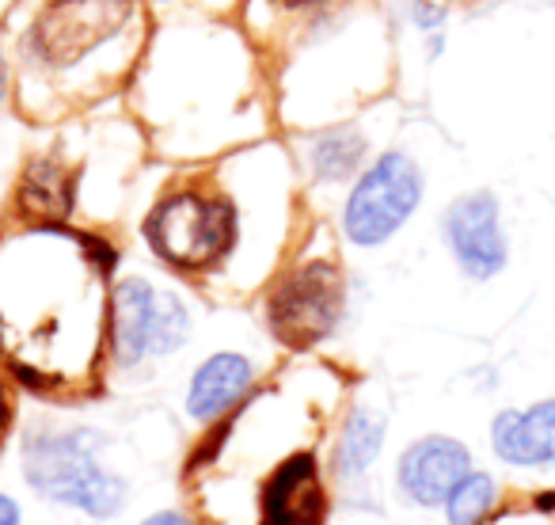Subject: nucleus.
Masks as SVG:
<instances>
[{
	"label": "nucleus",
	"mask_w": 555,
	"mask_h": 525,
	"mask_svg": "<svg viewBox=\"0 0 555 525\" xmlns=\"http://www.w3.org/2000/svg\"><path fill=\"white\" fill-rule=\"evenodd\" d=\"M149 39L145 0H20L0 35L20 111L42 126L126 92Z\"/></svg>",
	"instance_id": "nucleus-1"
},
{
	"label": "nucleus",
	"mask_w": 555,
	"mask_h": 525,
	"mask_svg": "<svg viewBox=\"0 0 555 525\" xmlns=\"http://www.w3.org/2000/svg\"><path fill=\"white\" fill-rule=\"evenodd\" d=\"M259 62L244 27H229L209 16L171 20L153 27V39L133 73L138 115L145 138L194 141V149H214V141L247 138L236 126L262 115Z\"/></svg>",
	"instance_id": "nucleus-2"
},
{
	"label": "nucleus",
	"mask_w": 555,
	"mask_h": 525,
	"mask_svg": "<svg viewBox=\"0 0 555 525\" xmlns=\"http://www.w3.org/2000/svg\"><path fill=\"white\" fill-rule=\"evenodd\" d=\"M145 244L164 267L179 274H209L232 259L244 232L240 194L224 179V164L206 176L171 183L145 214Z\"/></svg>",
	"instance_id": "nucleus-3"
},
{
	"label": "nucleus",
	"mask_w": 555,
	"mask_h": 525,
	"mask_svg": "<svg viewBox=\"0 0 555 525\" xmlns=\"http://www.w3.org/2000/svg\"><path fill=\"white\" fill-rule=\"evenodd\" d=\"M103 434L95 426H35L24 438V479L50 502L92 517H111L126 502V479L103 469Z\"/></svg>",
	"instance_id": "nucleus-4"
},
{
	"label": "nucleus",
	"mask_w": 555,
	"mask_h": 525,
	"mask_svg": "<svg viewBox=\"0 0 555 525\" xmlns=\"http://www.w3.org/2000/svg\"><path fill=\"white\" fill-rule=\"evenodd\" d=\"M426 199V171L408 149H377L347 183L339 206V229L350 247H385L408 229Z\"/></svg>",
	"instance_id": "nucleus-5"
},
{
	"label": "nucleus",
	"mask_w": 555,
	"mask_h": 525,
	"mask_svg": "<svg viewBox=\"0 0 555 525\" xmlns=\"http://www.w3.org/2000/svg\"><path fill=\"white\" fill-rule=\"evenodd\" d=\"M191 328V305L164 282L130 274L111 294L107 347L118 370H141L149 362L171 358L186 347Z\"/></svg>",
	"instance_id": "nucleus-6"
},
{
	"label": "nucleus",
	"mask_w": 555,
	"mask_h": 525,
	"mask_svg": "<svg viewBox=\"0 0 555 525\" xmlns=\"http://www.w3.org/2000/svg\"><path fill=\"white\" fill-rule=\"evenodd\" d=\"M347 305L350 290L343 267L327 255H312L274 282L267 297V324L286 347L305 350L339 332Z\"/></svg>",
	"instance_id": "nucleus-7"
},
{
	"label": "nucleus",
	"mask_w": 555,
	"mask_h": 525,
	"mask_svg": "<svg viewBox=\"0 0 555 525\" xmlns=\"http://www.w3.org/2000/svg\"><path fill=\"white\" fill-rule=\"evenodd\" d=\"M441 240L456 271L468 282H491L506 271L509 236L502 225V202L491 187L464 191L441 209Z\"/></svg>",
	"instance_id": "nucleus-8"
},
{
	"label": "nucleus",
	"mask_w": 555,
	"mask_h": 525,
	"mask_svg": "<svg viewBox=\"0 0 555 525\" xmlns=\"http://www.w3.org/2000/svg\"><path fill=\"white\" fill-rule=\"evenodd\" d=\"M297 164L312 187H347L373 156V133L362 118H332V123L294 130Z\"/></svg>",
	"instance_id": "nucleus-9"
},
{
	"label": "nucleus",
	"mask_w": 555,
	"mask_h": 525,
	"mask_svg": "<svg viewBox=\"0 0 555 525\" xmlns=\"http://www.w3.org/2000/svg\"><path fill=\"white\" fill-rule=\"evenodd\" d=\"M472 472V449L449 434H426L411 441L396 464L400 491L418 507H441L456 484Z\"/></svg>",
	"instance_id": "nucleus-10"
},
{
	"label": "nucleus",
	"mask_w": 555,
	"mask_h": 525,
	"mask_svg": "<svg viewBox=\"0 0 555 525\" xmlns=\"http://www.w3.org/2000/svg\"><path fill=\"white\" fill-rule=\"evenodd\" d=\"M255 393V362L240 350H214L194 366L186 381L183 408L194 423L209 426L240 408Z\"/></svg>",
	"instance_id": "nucleus-11"
},
{
	"label": "nucleus",
	"mask_w": 555,
	"mask_h": 525,
	"mask_svg": "<svg viewBox=\"0 0 555 525\" xmlns=\"http://www.w3.org/2000/svg\"><path fill=\"white\" fill-rule=\"evenodd\" d=\"M324 517V484L320 464L309 449L274 461L262 484V525H320Z\"/></svg>",
	"instance_id": "nucleus-12"
},
{
	"label": "nucleus",
	"mask_w": 555,
	"mask_h": 525,
	"mask_svg": "<svg viewBox=\"0 0 555 525\" xmlns=\"http://www.w3.org/2000/svg\"><path fill=\"white\" fill-rule=\"evenodd\" d=\"M491 449L514 469H555V400L499 411L491 419Z\"/></svg>",
	"instance_id": "nucleus-13"
},
{
	"label": "nucleus",
	"mask_w": 555,
	"mask_h": 525,
	"mask_svg": "<svg viewBox=\"0 0 555 525\" xmlns=\"http://www.w3.org/2000/svg\"><path fill=\"white\" fill-rule=\"evenodd\" d=\"M73 199H77V176L65 168V161H57L54 153H39L27 161L24 179H20V209H24L27 221H65Z\"/></svg>",
	"instance_id": "nucleus-14"
},
{
	"label": "nucleus",
	"mask_w": 555,
	"mask_h": 525,
	"mask_svg": "<svg viewBox=\"0 0 555 525\" xmlns=\"http://www.w3.org/2000/svg\"><path fill=\"white\" fill-rule=\"evenodd\" d=\"M385 431H388L385 411L365 408V404L350 408L339 426V438H335V453H332L335 476L339 479L365 476L377 464L380 449H385Z\"/></svg>",
	"instance_id": "nucleus-15"
},
{
	"label": "nucleus",
	"mask_w": 555,
	"mask_h": 525,
	"mask_svg": "<svg viewBox=\"0 0 555 525\" xmlns=\"http://www.w3.org/2000/svg\"><path fill=\"white\" fill-rule=\"evenodd\" d=\"M335 0H247L244 9V31L247 39L259 47V42L278 39V35H294L305 20H312L317 12L332 9Z\"/></svg>",
	"instance_id": "nucleus-16"
},
{
	"label": "nucleus",
	"mask_w": 555,
	"mask_h": 525,
	"mask_svg": "<svg viewBox=\"0 0 555 525\" xmlns=\"http://www.w3.org/2000/svg\"><path fill=\"white\" fill-rule=\"evenodd\" d=\"M494 495H499V484H494L491 472L472 469L468 476L449 491V499L441 502V507H446V522L449 525H479L494 510Z\"/></svg>",
	"instance_id": "nucleus-17"
},
{
	"label": "nucleus",
	"mask_w": 555,
	"mask_h": 525,
	"mask_svg": "<svg viewBox=\"0 0 555 525\" xmlns=\"http://www.w3.org/2000/svg\"><path fill=\"white\" fill-rule=\"evenodd\" d=\"M403 16H408V24L415 27L423 39L426 35L446 31V24H449V9L438 4V0H403Z\"/></svg>",
	"instance_id": "nucleus-18"
},
{
	"label": "nucleus",
	"mask_w": 555,
	"mask_h": 525,
	"mask_svg": "<svg viewBox=\"0 0 555 525\" xmlns=\"http://www.w3.org/2000/svg\"><path fill=\"white\" fill-rule=\"evenodd\" d=\"M16 100V65L9 57V47L0 42V111Z\"/></svg>",
	"instance_id": "nucleus-19"
},
{
	"label": "nucleus",
	"mask_w": 555,
	"mask_h": 525,
	"mask_svg": "<svg viewBox=\"0 0 555 525\" xmlns=\"http://www.w3.org/2000/svg\"><path fill=\"white\" fill-rule=\"evenodd\" d=\"M0 525H20V507L9 495H0Z\"/></svg>",
	"instance_id": "nucleus-20"
},
{
	"label": "nucleus",
	"mask_w": 555,
	"mask_h": 525,
	"mask_svg": "<svg viewBox=\"0 0 555 525\" xmlns=\"http://www.w3.org/2000/svg\"><path fill=\"white\" fill-rule=\"evenodd\" d=\"M141 525H191L183 514H176V510H160V514H153V517H145Z\"/></svg>",
	"instance_id": "nucleus-21"
},
{
	"label": "nucleus",
	"mask_w": 555,
	"mask_h": 525,
	"mask_svg": "<svg viewBox=\"0 0 555 525\" xmlns=\"http://www.w3.org/2000/svg\"><path fill=\"white\" fill-rule=\"evenodd\" d=\"M9 423V393H4V385H0V426Z\"/></svg>",
	"instance_id": "nucleus-22"
},
{
	"label": "nucleus",
	"mask_w": 555,
	"mask_h": 525,
	"mask_svg": "<svg viewBox=\"0 0 555 525\" xmlns=\"http://www.w3.org/2000/svg\"><path fill=\"white\" fill-rule=\"evenodd\" d=\"M160 4H171V0H160Z\"/></svg>",
	"instance_id": "nucleus-23"
}]
</instances>
